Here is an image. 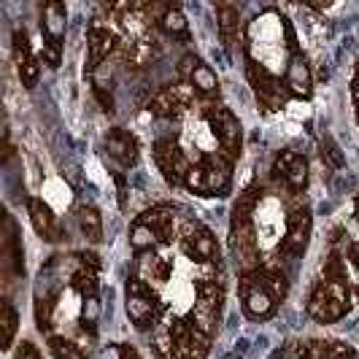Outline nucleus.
<instances>
[{
	"label": "nucleus",
	"mask_w": 359,
	"mask_h": 359,
	"mask_svg": "<svg viewBox=\"0 0 359 359\" xmlns=\"http://www.w3.org/2000/svg\"><path fill=\"white\" fill-rule=\"evenodd\" d=\"M160 25L168 36L181 38V41H189V25H187V17L181 14L179 8H165V11H162Z\"/></svg>",
	"instance_id": "22"
},
{
	"label": "nucleus",
	"mask_w": 359,
	"mask_h": 359,
	"mask_svg": "<svg viewBox=\"0 0 359 359\" xmlns=\"http://www.w3.org/2000/svg\"><path fill=\"white\" fill-rule=\"evenodd\" d=\"M205 119H208V125L214 130L216 141L222 146L224 157L233 162L241 154V122L235 119L233 111H227V108L222 106L208 108L205 111Z\"/></svg>",
	"instance_id": "3"
},
{
	"label": "nucleus",
	"mask_w": 359,
	"mask_h": 359,
	"mask_svg": "<svg viewBox=\"0 0 359 359\" xmlns=\"http://www.w3.org/2000/svg\"><path fill=\"white\" fill-rule=\"evenodd\" d=\"M348 300H351L348 278H324L308 300V313L316 322L332 324L348 313V308H351Z\"/></svg>",
	"instance_id": "1"
},
{
	"label": "nucleus",
	"mask_w": 359,
	"mask_h": 359,
	"mask_svg": "<svg viewBox=\"0 0 359 359\" xmlns=\"http://www.w3.org/2000/svg\"><path fill=\"white\" fill-rule=\"evenodd\" d=\"M276 176L278 179H284L292 192H303L308 184V162L303 154H297V151H281L278 157H276Z\"/></svg>",
	"instance_id": "8"
},
{
	"label": "nucleus",
	"mask_w": 359,
	"mask_h": 359,
	"mask_svg": "<svg viewBox=\"0 0 359 359\" xmlns=\"http://www.w3.org/2000/svg\"><path fill=\"white\" fill-rule=\"evenodd\" d=\"M241 294H243V308L252 319H270L273 311H276V300L270 294L265 284H262V273L259 268L252 270V273H243L241 278Z\"/></svg>",
	"instance_id": "4"
},
{
	"label": "nucleus",
	"mask_w": 359,
	"mask_h": 359,
	"mask_svg": "<svg viewBox=\"0 0 359 359\" xmlns=\"http://www.w3.org/2000/svg\"><path fill=\"white\" fill-rule=\"evenodd\" d=\"M95 95H97V100H100V106L103 111H114V97H111V92H106V87H95Z\"/></svg>",
	"instance_id": "36"
},
{
	"label": "nucleus",
	"mask_w": 359,
	"mask_h": 359,
	"mask_svg": "<svg viewBox=\"0 0 359 359\" xmlns=\"http://www.w3.org/2000/svg\"><path fill=\"white\" fill-rule=\"evenodd\" d=\"M81 316H84V324H87V327H95V322L100 319V303H97V294H92V297H84Z\"/></svg>",
	"instance_id": "31"
},
{
	"label": "nucleus",
	"mask_w": 359,
	"mask_h": 359,
	"mask_svg": "<svg viewBox=\"0 0 359 359\" xmlns=\"http://www.w3.org/2000/svg\"><path fill=\"white\" fill-rule=\"evenodd\" d=\"M87 46H90V71H97V68L103 65V60L114 52L116 38H114V33L106 30V27L92 25L90 33H87Z\"/></svg>",
	"instance_id": "14"
},
{
	"label": "nucleus",
	"mask_w": 359,
	"mask_h": 359,
	"mask_svg": "<svg viewBox=\"0 0 359 359\" xmlns=\"http://www.w3.org/2000/svg\"><path fill=\"white\" fill-rule=\"evenodd\" d=\"M17 324L19 319L14 306L8 300H3V306H0V343H3V348H11L14 335H17Z\"/></svg>",
	"instance_id": "23"
},
{
	"label": "nucleus",
	"mask_w": 359,
	"mask_h": 359,
	"mask_svg": "<svg viewBox=\"0 0 359 359\" xmlns=\"http://www.w3.org/2000/svg\"><path fill=\"white\" fill-rule=\"evenodd\" d=\"M125 357H127V359H138V354H135L133 348H125Z\"/></svg>",
	"instance_id": "38"
},
{
	"label": "nucleus",
	"mask_w": 359,
	"mask_h": 359,
	"mask_svg": "<svg viewBox=\"0 0 359 359\" xmlns=\"http://www.w3.org/2000/svg\"><path fill=\"white\" fill-rule=\"evenodd\" d=\"M324 359H354V348L348 343H327Z\"/></svg>",
	"instance_id": "32"
},
{
	"label": "nucleus",
	"mask_w": 359,
	"mask_h": 359,
	"mask_svg": "<svg viewBox=\"0 0 359 359\" xmlns=\"http://www.w3.org/2000/svg\"><path fill=\"white\" fill-rule=\"evenodd\" d=\"M27 211H30V222L36 227V233L43 238V241H57L60 238V227H57V219H54L52 208L38 198L27 200Z\"/></svg>",
	"instance_id": "15"
},
{
	"label": "nucleus",
	"mask_w": 359,
	"mask_h": 359,
	"mask_svg": "<svg viewBox=\"0 0 359 359\" xmlns=\"http://www.w3.org/2000/svg\"><path fill=\"white\" fill-rule=\"evenodd\" d=\"M189 103V87L187 84H179V87H170V90H162L157 92L154 97H151V103H149V111L154 114V116H173L179 108H184Z\"/></svg>",
	"instance_id": "12"
},
{
	"label": "nucleus",
	"mask_w": 359,
	"mask_h": 359,
	"mask_svg": "<svg viewBox=\"0 0 359 359\" xmlns=\"http://www.w3.org/2000/svg\"><path fill=\"white\" fill-rule=\"evenodd\" d=\"M138 222L149 224V227L157 233L160 243H168V241L173 238V211L165 208V205H157V208H151V211L141 214L138 216Z\"/></svg>",
	"instance_id": "18"
},
{
	"label": "nucleus",
	"mask_w": 359,
	"mask_h": 359,
	"mask_svg": "<svg viewBox=\"0 0 359 359\" xmlns=\"http://www.w3.org/2000/svg\"><path fill=\"white\" fill-rule=\"evenodd\" d=\"M154 162H157V168L162 170V176L168 184H184L187 179V173H189V162L184 157V151H181L179 146L173 144V141H157L154 144Z\"/></svg>",
	"instance_id": "5"
},
{
	"label": "nucleus",
	"mask_w": 359,
	"mask_h": 359,
	"mask_svg": "<svg viewBox=\"0 0 359 359\" xmlns=\"http://www.w3.org/2000/svg\"><path fill=\"white\" fill-rule=\"evenodd\" d=\"M106 151L119 162V165H125V168L138 162V141H135V135H130L122 127H116V130L108 133Z\"/></svg>",
	"instance_id": "11"
},
{
	"label": "nucleus",
	"mask_w": 359,
	"mask_h": 359,
	"mask_svg": "<svg viewBox=\"0 0 359 359\" xmlns=\"http://www.w3.org/2000/svg\"><path fill=\"white\" fill-rule=\"evenodd\" d=\"M65 22H68V11H65V6L62 3H46L43 6V22H41V33L43 38H52V41H62L65 36Z\"/></svg>",
	"instance_id": "16"
},
{
	"label": "nucleus",
	"mask_w": 359,
	"mask_h": 359,
	"mask_svg": "<svg viewBox=\"0 0 359 359\" xmlns=\"http://www.w3.org/2000/svg\"><path fill=\"white\" fill-rule=\"evenodd\" d=\"M322 154L332 162V168H343V154L332 138H322Z\"/></svg>",
	"instance_id": "33"
},
{
	"label": "nucleus",
	"mask_w": 359,
	"mask_h": 359,
	"mask_svg": "<svg viewBox=\"0 0 359 359\" xmlns=\"http://www.w3.org/2000/svg\"><path fill=\"white\" fill-rule=\"evenodd\" d=\"M130 243H133V249L135 252H151L154 249V243H160V238H157V233L149 227V224H144V222H135L133 224V230H130Z\"/></svg>",
	"instance_id": "24"
},
{
	"label": "nucleus",
	"mask_w": 359,
	"mask_h": 359,
	"mask_svg": "<svg viewBox=\"0 0 359 359\" xmlns=\"http://www.w3.org/2000/svg\"><path fill=\"white\" fill-rule=\"evenodd\" d=\"M52 306H54L52 297H46V294H43V297L38 294L36 297V322L41 332H46V330L52 327Z\"/></svg>",
	"instance_id": "29"
},
{
	"label": "nucleus",
	"mask_w": 359,
	"mask_h": 359,
	"mask_svg": "<svg viewBox=\"0 0 359 359\" xmlns=\"http://www.w3.org/2000/svg\"><path fill=\"white\" fill-rule=\"evenodd\" d=\"M287 92L297 95V97H311V71H308V62L297 54L292 62H289L287 71Z\"/></svg>",
	"instance_id": "17"
},
{
	"label": "nucleus",
	"mask_w": 359,
	"mask_h": 359,
	"mask_svg": "<svg viewBox=\"0 0 359 359\" xmlns=\"http://www.w3.org/2000/svg\"><path fill=\"white\" fill-rule=\"evenodd\" d=\"M354 214H357V219H359V195H357V200H354Z\"/></svg>",
	"instance_id": "39"
},
{
	"label": "nucleus",
	"mask_w": 359,
	"mask_h": 359,
	"mask_svg": "<svg viewBox=\"0 0 359 359\" xmlns=\"http://www.w3.org/2000/svg\"><path fill=\"white\" fill-rule=\"evenodd\" d=\"M160 313V303L157 294L146 287L144 278H130L127 281V316L138 330H146L149 324L157 322Z\"/></svg>",
	"instance_id": "2"
},
{
	"label": "nucleus",
	"mask_w": 359,
	"mask_h": 359,
	"mask_svg": "<svg viewBox=\"0 0 359 359\" xmlns=\"http://www.w3.org/2000/svg\"><path fill=\"white\" fill-rule=\"evenodd\" d=\"M351 95H354V103L359 106V76L354 79V87H351Z\"/></svg>",
	"instance_id": "37"
},
{
	"label": "nucleus",
	"mask_w": 359,
	"mask_h": 359,
	"mask_svg": "<svg viewBox=\"0 0 359 359\" xmlns=\"http://www.w3.org/2000/svg\"><path fill=\"white\" fill-rule=\"evenodd\" d=\"M184 252L189 254L192 259H200V262H208L219 254V246H216V238L211 235V230L205 227H198L192 233V224H189V233L184 238Z\"/></svg>",
	"instance_id": "13"
},
{
	"label": "nucleus",
	"mask_w": 359,
	"mask_h": 359,
	"mask_svg": "<svg viewBox=\"0 0 359 359\" xmlns=\"http://www.w3.org/2000/svg\"><path fill=\"white\" fill-rule=\"evenodd\" d=\"M259 195H262V192H259L257 187L246 189L243 195H238V200H235V208H233V227H238V224H252L254 205H257Z\"/></svg>",
	"instance_id": "21"
},
{
	"label": "nucleus",
	"mask_w": 359,
	"mask_h": 359,
	"mask_svg": "<svg viewBox=\"0 0 359 359\" xmlns=\"http://www.w3.org/2000/svg\"><path fill=\"white\" fill-rule=\"evenodd\" d=\"M203 179H205V195H224L230 189V160L227 157H205L200 162Z\"/></svg>",
	"instance_id": "10"
},
{
	"label": "nucleus",
	"mask_w": 359,
	"mask_h": 359,
	"mask_svg": "<svg viewBox=\"0 0 359 359\" xmlns=\"http://www.w3.org/2000/svg\"><path fill=\"white\" fill-rule=\"evenodd\" d=\"M249 79H252V87L257 92V97L265 103L268 108H281L287 100V84H281L273 73H268L262 65L249 62Z\"/></svg>",
	"instance_id": "6"
},
{
	"label": "nucleus",
	"mask_w": 359,
	"mask_h": 359,
	"mask_svg": "<svg viewBox=\"0 0 359 359\" xmlns=\"http://www.w3.org/2000/svg\"><path fill=\"white\" fill-rule=\"evenodd\" d=\"M43 60H46L49 68L60 65V43L52 41V38H43Z\"/></svg>",
	"instance_id": "34"
},
{
	"label": "nucleus",
	"mask_w": 359,
	"mask_h": 359,
	"mask_svg": "<svg viewBox=\"0 0 359 359\" xmlns=\"http://www.w3.org/2000/svg\"><path fill=\"white\" fill-rule=\"evenodd\" d=\"M259 273H262V284H265V289L273 294V300H276V303H281L289 292L287 276H284L281 270H259Z\"/></svg>",
	"instance_id": "27"
},
{
	"label": "nucleus",
	"mask_w": 359,
	"mask_h": 359,
	"mask_svg": "<svg viewBox=\"0 0 359 359\" xmlns=\"http://www.w3.org/2000/svg\"><path fill=\"white\" fill-rule=\"evenodd\" d=\"M313 230V219L308 208H297L294 214L287 219V238H284V246L292 254H303L308 246V238Z\"/></svg>",
	"instance_id": "9"
},
{
	"label": "nucleus",
	"mask_w": 359,
	"mask_h": 359,
	"mask_svg": "<svg viewBox=\"0 0 359 359\" xmlns=\"http://www.w3.org/2000/svg\"><path fill=\"white\" fill-rule=\"evenodd\" d=\"M17 359H43V357H41V351H38L33 343H22L17 351Z\"/></svg>",
	"instance_id": "35"
},
{
	"label": "nucleus",
	"mask_w": 359,
	"mask_h": 359,
	"mask_svg": "<svg viewBox=\"0 0 359 359\" xmlns=\"http://www.w3.org/2000/svg\"><path fill=\"white\" fill-rule=\"evenodd\" d=\"M49 346H52V354L57 359H87V354L76 343L65 341V338H52Z\"/></svg>",
	"instance_id": "28"
},
{
	"label": "nucleus",
	"mask_w": 359,
	"mask_h": 359,
	"mask_svg": "<svg viewBox=\"0 0 359 359\" xmlns=\"http://www.w3.org/2000/svg\"><path fill=\"white\" fill-rule=\"evenodd\" d=\"M14 60H17V73L22 79L25 90H36L38 79H41V65H38L36 54L30 49V41L25 30H14Z\"/></svg>",
	"instance_id": "7"
},
{
	"label": "nucleus",
	"mask_w": 359,
	"mask_h": 359,
	"mask_svg": "<svg viewBox=\"0 0 359 359\" xmlns=\"http://www.w3.org/2000/svg\"><path fill=\"white\" fill-rule=\"evenodd\" d=\"M73 289L79 292V294H84V297H92V294H97V270L90 268V265H81V268L73 273Z\"/></svg>",
	"instance_id": "26"
},
{
	"label": "nucleus",
	"mask_w": 359,
	"mask_h": 359,
	"mask_svg": "<svg viewBox=\"0 0 359 359\" xmlns=\"http://www.w3.org/2000/svg\"><path fill=\"white\" fill-rule=\"evenodd\" d=\"M79 227H81L84 238L92 241V243L103 241V219H100L95 205H81L79 208Z\"/></svg>",
	"instance_id": "19"
},
{
	"label": "nucleus",
	"mask_w": 359,
	"mask_h": 359,
	"mask_svg": "<svg viewBox=\"0 0 359 359\" xmlns=\"http://www.w3.org/2000/svg\"><path fill=\"white\" fill-rule=\"evenodd\" d=\"M184 187H187L189 192H195V195H205V179H203V168H200V165L189 168V173H187V179H184Z\"/></svg>",
	"instance_id": "30"
},
{
	"label": "nucleus",
	"mask_w": 359,
	"mask_h": 359,
	"mask_svg": "<svg viewBox=\"0 0 359 359\" xmlns=\"http://www.w3.org/2000/svg\"><path fill=\"white\" fill-rule=\"evenodd\" d=\"M216 11H219V30H222L224 43H233L235 27H238V6L235 3H219Z\"/></svg>",
	"instance_id": "25"
},
{
	"label": "nucleus",
	"mask_w": 359,
	"mask_h": 359,
	"mask_svg": "<svg viewBox=\"0 0 359 359\" xmlns=\"http://www.w3.org/2000/svg\"><path fill=\"white\" fill-rule=\"evenodd\" d=\"M189 84H192V90L200 92V95H205V97L219 95V79H216V73L211 71L208 65H203V62L195 65V71L189 76Z\"/></svg>",
	"instance_id": "20"
}]
</instances>
